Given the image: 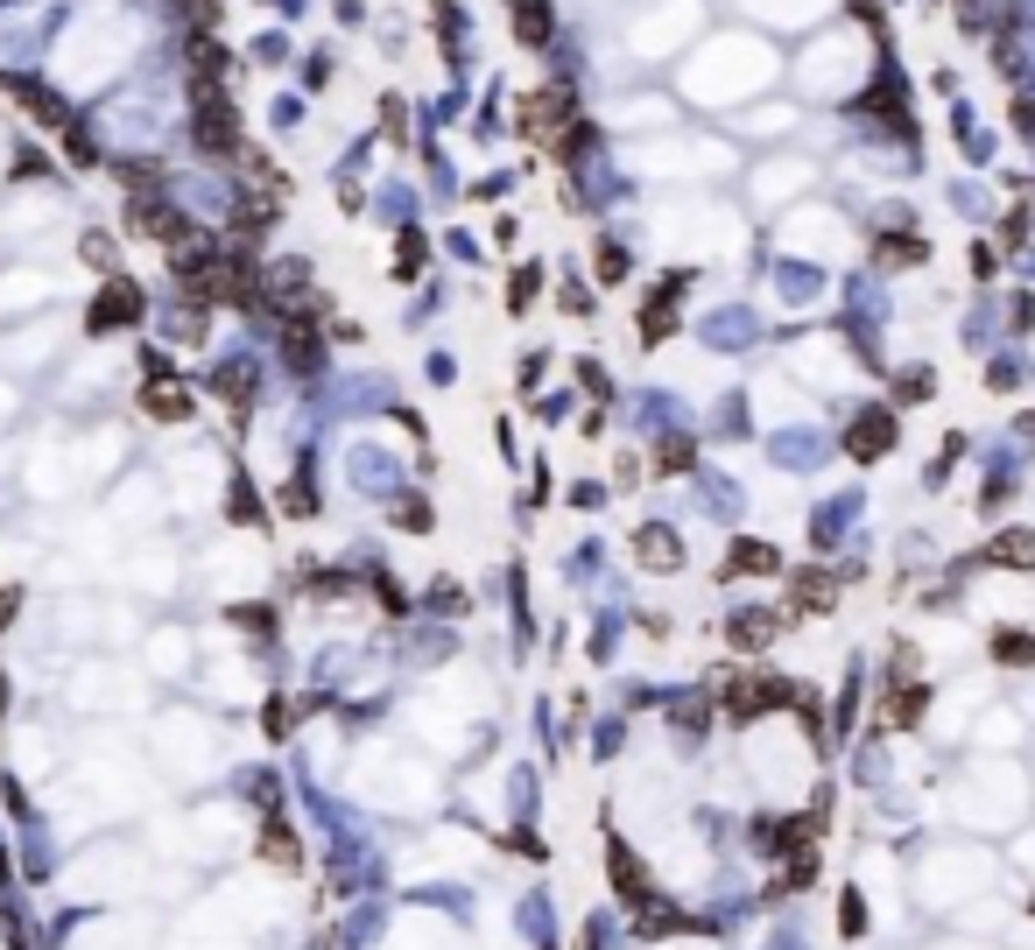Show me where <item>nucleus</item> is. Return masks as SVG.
<instances>
[{"label": "nucleus", "instance_id": "1", "mask_svg": "<svg viewBox=\"0 0 1035 950\" xmlns=\"http://www.w3.org/2000/svg\"><path fill=\"white\" fill-rule=\"evenodd\" d=\"M522 135L529 141H585V127H578V113H571V92L564 85H543V92H529V99H522Z\"/></svg>", "mask_w": 1035, "mask_h": 950}, {"label": "nucleus", "instance_id": "2", "mask_svg": "<svg viewBox=\"0 0 1035 950\" xmlns=\"http://www.w3.org/2000/svg\"><path fill=\"white\" fill-rule=\"evenodd\" d=\"M190 135H198L205 156H233L240 148V113L219 85H198V120H190Z\"/></svg>", "mask_w": 1035, "mask_h": 950}, {"label": "nucleus", "instance_id": "3", "mask_svg": "<svg viewBox=\"0 0 1035 950\" xmlns=\"http://www.w3.org/2000/svg\"><path fill=\"white\" fill-rule=\"evenodd\" d=\"M134 233L177 246V254H184L190 240H198V233H190V219H177V212H169V204H156V198H134Z\"/></svg>", "mask_w": 1035, "mask_h": 950}, {"label": "nucleus", "instance_id": "4", "mask_svg": "<svg viewBox=\"0 0 1035 950\" xmlns=\"http://www.w3.org/2000/svg\"><path fill=\"white\" fill-rule=\"evenodd\" d=\"M782 697H790V683H775V676H733L725 683V711L733 718H754V711L782 705Z\"/></svg>", "mask_w": 1035, "mask_h": 950}, {"label": "nucleus", "instance_id": "5", "mask_svg": "<svg viewBox=\"0 0 1035 950\" xmlns=\"http://www.w3.org/2000/svg\"><path fill=\"white\" fill-rule=\"evenodd\" d=\"M846 444H853V458H859V465L888 458V444H895V415H888V409H867V415H859V423L846 430Z\"/></svg>", "mask_w": 1035, "mask_h": 950}, {"label": "nucleus", "instance_id": "6", "mask_svg": "<svg viewBox=\"0 0 1035 950\" xmlns=\"http://www.w3.org/2000/svg\"><path fill=\"white\" fill-rule=\"evenodd\" d=\"M127 317H142V296H134V282H106V296L92 303V331H113V325H127Z\"/></svg>", "mask_w": 1035, "mask_h": 950}, {"label": "nucleus", "instance_id": "7", "mask_svg": "<svg viewBox=\"0 0 1035 950\" xmlns=\"http://www.w3.org/2000/svg\"><path fill=\"white\" fill-rule=\"evenodd\" d=\"M986 563L1001 570H1035V528H1007V536L986 542Z\"/></svg>", "mask_w": 1035, "mask_h": 950}, {"label": "nucleus", "instance_id": "8", "mask_svg": "<svg viewBox=\"0 0 1035 950\" xmlns=\"http://www.w3.org/2000/svg\"><path fill=\"white\" fill-rule=\"evenodd\" d=\"M142 409L156 415V423H184V415H190V394L177 388V380H148V388H142Z\"/></svg>", "mask_w": 1035, "mask_h": 950}, {"label": "nucleus", "instance_id": "9", "mask_svg": "<svg viewBox=\"0 0 1035 950\" xmlns=\"http://www.w3.org/2000/svg\"><path fill=\"white\" fill-rule=\"evenodd\" d=\"M0 85H8V92H14V99H22L43 127H64V106H56V92H43L35 78H0Z\"/></svg>", "mask_w": 1035, "mask_h": 950}, {"label": "nucleus", "instance_id": "10", "mask_svg": "<svg viewBox=\"0 0 1035 950\" xmlns=\"http://www.w3.org/2000/svg\"><path fill=\"white\" fill-rule=\"evenodd\" d=\"M635 557H641L648 570H677V557H683V542L669 536V528H641V536H635Z\"/></svg>", "mask_w": 1035, "mask_h": 950}, {"label": "nucleus", "instance_id": "11", "mask_svg": "<svg viewBox=\"0 0 1035 950\" xmlns=\"http://www.w3.org/2000/svg\"><path fill=\"white\" fill-rule=\"evenodd\" d=\"M550 29H557V22H550V0H514V35H522L529 50H543Z\"/></svg>", "mask_w": 1035, "mask_h": 950}, {"label": "nucleus", "instance_id": "12", "mask_svg": "<svg viewBox=\"0 0 1035 950\" xmlns=\"http://www.w3.org/2000/svg\"><path fill=\"white\" fill-rule=\"evenodd\" d=\"M740 570H746V578H769V570H782V563H775V549H769V542H733V557H725V578H740Z\"/></svg>", "mask_w": 1035, "mask_h": 950}, {"label": "nucleus", "instance_id": "13", "mask_svg": "<svg viewBox=\"0 0 1035 950\" xmlns=\"http://www.w3.org/2000/svg\"><path fill=\"white\" fill-rule=\"evenodd\" d=\"M725 634H733V648H769V641L782 634V620H775V613H740Z\"/></svg>", "mask_w": 1035, "mask_h": 950}, {"label": "nucleus", "instance_id": "14", "mask_svg": "<svg viewBox=\"0 0 1035 950\" xmlns=\"http://www.w3.org/2000/svg\"><path fill=\"white\" fill-rule=\"evenodd\" d=\"M832 599H838V584L824 578V570H803V578H796V613H824Z\"/></svg>", "mask_w": 1035, "mask_h": 950}, {"label": "nucleus", "instance_id": "15", "mask_svg": "<svg viewBox=\"0 0 1035 950\" xmlns=\"http://www.w3.org/2000/svg\"><path fill=\"white\" fill-rule=\"evenodd\" d=\"M923 254H930V246H923V240H902V233L874 246V261H880V268H909V261H923Z\"/></svg>", "mask_w": 1035, "mask_h": 950}, {"label": "nucleus", "instance_id": "16", "mask_svg": "<svg viewBox=\"0 0 1035 950\" xmlns=\"http://www.w3.org/2000/svg\"><path fill=\"white\" fill-rule=\"evenodd\" d=\"M930 388H937V373H930V367L895 373V402H930Z\"/></svg>", "mask_w": 1035, "mask_h": 950}, {"label": "nucleus", "instance_id": "17", "mask_svg": "<svg viewBox=\"0 0 1035 950\" xmlns=\"http://www.w3.org/2000/svg\"><path fill=\"white\" fill-rule=\"evenodd\" d=\"M247 388H254V373H247V367H226L219 373V394H226V409H233V415H247Z\"/></svg>", "mask_w": 1035, "mask_h": 950}, {"label": "nucleus", "instance_id": "18", "mask_svg": "<svg viewBox=\"0 0 1035 950\" xmlns=\"http://www.w3.org/2000/svg\"><path fill=\"white\" fill-rule=\"evenodd\" d=\"M993 655H1001V662H1035V641L1028 634H1001V641H993Z\"/></svg>", "mask_w": 1035, "mask_h": 950}, {"label": "nucleus", "instance_id": "19", "mask_svg": "<svg viewBox=\"0 0 1035 950\" xmlns=\"http://www.w3.org/2000/svg\"><path fill=\"white\" fill-rule=\"evenodd\" d=\"M233 620L247 626V634H275V613H268V605H240Z\"/></svg>", "mask_w": 1035, "mask_h": 950}, {"label": "nucleus", "instance_id": "20", "mask_svg": "<svg viewBox=\"0 0 1035 950\" xmlns=\"http://www.w3.org/2000/svg\"><path fill=\"white\" fill-rule=\"evenodd\" d=\"M620 268H627V261H620V246H599V275H606V282H620Z\"/></svg>", "mask_w": 1035, "mask_h": 950}, {"label": "nucleus", "instance_id": "21", "mask_svg": "<svg viewBox=\"0 0 1035 950\" xmlns=\"http://www.w3.org/2000/svg\"><path fill=\"white\" fill-rule=\"evenodd\" d=\"M401 528H430V515H424V500H401V515H395Z\"/></svg>", "mask_w": 1035, "mask_h": 950}]
</instances>
